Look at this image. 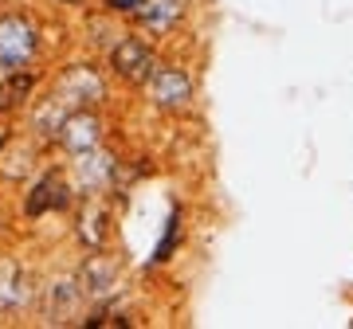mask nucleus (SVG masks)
I'll list each match as a JSON object with an SVG mask.
<instances>
[{
  "label": "nucleus",
  "instance_id": "6",
  "mask_svg": "<svg viewBox=\"0 0 353 329\" xmlns=\"http://www.w3.org/2000/svg\"><path fill=\"white\" fill-rule=\"evenodd\" d=\"M110 212H106V204L99 200V196H90L87 204H83V212H79V235L90 243V247H102L106 243V235H110Z\"/></svg>",
  "mask_w": 353,
  "mask_h": 329
},
{
  "label": "nucleus",
  "instance_id": "11",
  "mask_svg": "<svg viewBox=\"0 0 353 329\" xmlns=\"http://www.w3.org/2000/svg\"><path fill=\"white\" fill-rule=\"evenodd\" d=\"M106 4H110V8H122V12H134L141 0H106Z\"/></svg>",
  "mask_w": 353,
  "mask_h": 329
},
{
  "label": "nucleus",
  "instance_id": "10",
  "mask_svg": "<svg viewBox=\"0 0 353 329\" xmlns=\"http://www.w3.org/2000/svg\"><path fill=\"white\" fill-rule=\"evenodd\" d=\"M110 282H114V263L110 259H102V255H94V259L83 266V286L99 294V290H106Z\"/></svg>",
  "mask_w": 353,
  "mask_h": 329
},
{
  "label": "nucleus",
  "instance_id": "3",
  "mask_svg": "<svg viewBox=\"0 0 353 329\" xmlns=\"http://www.w3.org/2000/svg\"><path fill=\"white\" fill-rule=\"evenodd\" d=\"M110 67L118 71V75L126 78V83H145V78L153 75V51L141 43V39H122L118 47H114V55H110Z\"/></svg>",
  "mask_w": 353,
  "mask_h": 329
},
{
  "label": "nucleus",
  "instance_id": "9",
  "mask_svg": "<svg viewBox=\"0 0 353 329\" xmlns=\"http://www.w3.org/2000/svg\"><path fill=\"white\" fill-rule=\"evenodd\" d=\"M28 90H32V78H28L24 71H16V75H0V110L20 106Z\"/></svg>",
  "mask_w": 353,
  "mask_h": 329
},
{
  "label": "nucleus",
  "instance_id": "4",
  "mask_svg": "<svg viewBox=\"0 0 353 329\" xmlns=\"http://www.w3.org/2000/svg\"><path fill=\"white\" fill-rule=\"evenodd\" d=\"M55 138L63 141L71 153H83V149H94L99 145V118L87 114V110H71V114L59 122Z\"/></svg>",
  "mask_w": 353,
  "mask_h": 329
},
{
  "label": "nucleus",
  "instance_id": "7",
  "mask_svg": "<svg viewBox=\"0 0 353 329\" xmlns=\"http://www.w3.org/2000/svg\"><path fill=\"white\" fill-rule=\"evenodd\" d=\"M134 12H138V20H141L145 28H153V32H165V28L176 24L181 4H176V0H141Z\"/></svg>",
  "mask_w": 353,
  "mask_h": 329
},
{
  "label": "nucleus",
  "instance_id": "2",
  "mask_svg": "<svg viewBox=\"0 0 353 329\" xmlns=\"http://www.w3.org/2000/svg\"><path fill=\"white\" fill-rule=\"evenodd\" d=\"M145 83H150V94L161 110H176V106H185V102L192 98L189 75L176 71V67H153V75L145 78Z\"/></svg>",
  "mask_w": 353,
  "mask_h": 329
},
{
  "label": "nucleus",
  "instance_id": "5",
  "mask_svg": "<svg viewBox=\"0 0 353 329\" xmlns=\"http://www.w3.org/2000/svg\"><path fill=\"white\" fill-rule=\"evenodd\" d=\"M67 184H63V177L59 173H48V177L36 184V192L28 196V215H43V212H51V208H67Z\"/></svg>",
  "mask_w": 353,
  "mask_h": 329
},
{
  "label": "nucleus",
  "instance_id": "1",
  "mask_svg": "<svg viewBox=\"0 0 353 329\" xmlns=\"http://www.w3.org/2000/svg\"><path fill=\"white\" fill-rule=\"evenodd\" d=\"M39 32L28 16H0V75H16L36 59Z\"/></svg>",
  "mask_w": 353,
  "mask_h": 329
},
{
  "label": "nucleus",
  "instance_id": "12",
  "mask_svg": "<svg viewBox=\"0 0 353 329\" xmlns=\"http://www.w3.org/2000/svg\"><path fill=\"white\" fill-rule=\"evenodd\" d=\"M4 141H8V126H4V122H0V145H4Z\"/></svg>",
  "mask_w": 353,
  "mask_h": 329
},
{
  "label": "nucleus",
  "instance_id": "13",
  "mask_svg": "<svg viewBox=\"0 0 353 329\" xmlns=\"http://www.w3.org/2000/svg\"><path fill=\"white\" fill-rule=\"evenodd\" d=\"M63 4H79V0H63Z\"/></svg>",
  "mask_w": 353,
  "mask_h": 329
},
{
  "label": "nucleus",
  "instance_id": "8",
  "mask_svg": "<svg viewBox=\"0 0 353 329\" xmlns=\"http://www.w3.org/2000/svg\"><path fill=\"white\" fill-rule=\"evenodd\" d=\"M20 298H24V286H20V266H16L12 259H0V310H12Z\"/></svg>",
  "mask_w": 353,
  "mask_h": 329
}]
</instances>
